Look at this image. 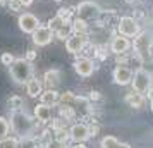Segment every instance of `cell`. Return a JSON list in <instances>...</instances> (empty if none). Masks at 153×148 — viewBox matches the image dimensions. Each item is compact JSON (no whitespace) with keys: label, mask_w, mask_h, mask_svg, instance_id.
<instances>
[{"label":"cell","mask_w":153,"mask_h":148,"mask_svg":"<svg viewBox=\"0 0 153 148\" xmlns=\"http://www.w3.org/2000/svg\"><path fill=\"white\" fill-rule=\"evenodd\" d=\"M9 126L17 138H24V136H31L35 133L36 120L33 115L24 112L22 109H14L10 110V115H9Z\"/></svg>","instance_id":"1"},{"label":"cell","mask_w":153,"mask_h":148,"mask_svg":"<svg viewBox=\"0 0 153 148\" xmlns=\"http://www.w3.org/2000/svg\"><path fill=\"white\" fill-rule=\"evenodd\" d=\"M9 72L14 83L17 85H26L29 79L33 78V64L26 59H16L14 62L9 65Z\"/></svg>","instance_id":"2"},{"label":"cell","mask_w":153,"mask_h":148,"mask_svg":"<svg viewBox=\"0 0 153 148\" xmlns=\"http://www.w3.org/2000/svg\"><path fill=\"white\" fill-rule=\"evenodd\" d=\"M132 90L136 93L146 95L148 88L152 86V74L145 69H138L136 72H132V79H131Z\"/></svg>","instance_id":"3"},{"label":"cell","mask_w":153,"mask_h":148,"mask_svg":"<svg viewBox=\"0 0 153 148\" xmlns=\"http://www.w3.org/2000/svg\"><path fill=\"white\" fill-rule=\"evenodd\" d=\"M117 29H119V35H124L127 38H131V36H136L139 33V24L134 17L124 16V17H120V21L117 24Z\"/></svg>","instance_id":"4"},{"label":"cell","mask_w":153,"mask_h":148,"mask_svg":"<svg viewBox=\"0 0 153 148\" xmlns=\"http://www.w3.org/2000/svg\"><path fill=\"white\" fill-rule=\"evenodd\" d=\"M76 12H77V17H79V19L90 21V19H95V17L98 16L100 7H98L95 2H91V0H84V2H81V4H77Z\"/></svg>","instance_id":"5"},{"label":"cell","mask_w":153,"mask_h":148,"mask_svg":"<svg viewBox=\"0 0 153 148\" xmlns=\"http://www.w3.org/2000/svg\"><path fill=\"white\" fill-rule=\"evenodd\" d=\"M31 40H33V43H35L36 47H47L52 40H53V31L50 29V26H38V28L31 33Z\"/></svg>","instance_id":"6"},{"label":"cell","mask_w":153,"mask_h":148,"mask_svg":"<svg viewBox=\"0 0 153 148\" xmlns=\"http://www.w3.org/2000/svg\"><path fill=\"white\" fill-rule=\"evenodd\" d=\"M17 24H19V29H21L22 33L31 35V33L40 26V19H38L35 14H31V12H22V14L19 16V19H17Z\"/></svg>","instance_id":"7"},{"label":"cell","mask_w":153,"mask_h":148,"mask_svg":"<svg viewBox=\"0 0 153 148\" xmlns=\"http://www.w3.org/2000/svg\"><path fill=\"white\" fill-rule=\"evenodd\" d=\"M69 138L74 143H86L90 140V131H88V124L84 122H76L72 124L69 129Z\"/></svg>","instance_id":"8"},{"label":"cell","mask_w":153,"mask_h":148,"mask_svg":"<svg viewBox=\"0 0 153 148\" xmlns=\"http://www.w3.org/2000/svg\"><path fill=\"white\" fill-rule=\"evenodd\" d=\"M86 47V36L84 35H76V33H71L65 38V48L69 54L77 55L79 52H83V48Z\"/></svg>","instance_id":"9"},{"label":"cell","mask_w":153,"mask_h":148,"mask_svg":"<svg viewBox=\"0 0 153 148\" xmlns=\"http://www.w3.org/2000/svg\"><path fill=\"white\" fill-rule=\"evenodd\" d=\"M112 78L115 81V85L119 86H126V85H131V79H132V71L127 67V65H117L114 72H112Z\"/></svg>","instance_id":"10"},{"label":"cell","mask_w":153,"mask_h":148,"mask_svg":"<svg viewBox=\"0 0 153 148\" xmlns=\"http://www.w3.org/2000/svg\"><path fill=\"white\" fill-rule=\"evenodd\" d=\"M74 71L81 78H90L91 74L95 72V62L88 59V57H81L74 62Z\"/></svg>","instance_id":"11"},{"label":"cell","mask_w":153,"mask_h":148,"mask_svg":"<svg viewBox=\"0 0 153 148\" xmlns=\"http://www.w3.org/2000/svg\"><path fill=\"white\" fill-rule=\"evenodd\" d=\"M131 48V42H129V38L124 35H117L114 36V40L110 43V52L112 54H115V55H122V54H127Z\"/></svg>","instance_id":"12"},{"label":"cell","mask_w":153,"mask_h":148,"mask_svg":"<svg viewBox=\"0 0 153 148\" xmlns=\"http://www.w3.org/2000/svg\"><path fill=\"white\" fill-rule=\"evenodd\" d=\"M33 117H35L38 122H42V124H47V122H50V120H52V117H53V114H52V107L43 105V103H38V105L35 107Z\"/></svg>","instance_id":"13"},{"label":"cell","mask_w":153,"mask_h":148,"mask_svg":"<svg viewBox=\"0 0 153 148\" xmlns=\"http://www.w3.org/2000/svg\"><path fill=\"white\" fill-rule=\"evenodd\" d=\"M59 102H60V95H59L55 90H52V88L42 91V95H40V103H43V105L55 107Z\"/></svg>","instance_id":"14"},{"label":"cell","mask_w":153,"mask_h":148,"mask_svg":"<svg viewBox=\"0 0 153 148\" xmlns=\"http://www.w3.org/2000/svg\"><path fill=\"white\" fill-rule=\"evenodd\" d=\"M24 86H26V91H28L29 98H38V97L42 95V91H43L42 81H40V79H36V78H31Z\"/></svg>","instance_id":"15"},{"label":"cell","mask_w":153,"mask_h":148,"mask_svg":"<svg viewBox=\"0 0 153 148\" xmlns=\"http://www.w3.org/2000/svg\"><path fill=\"white\" fill-rule=\"evenodd\" d=\"M126 103L132 109H141V107L145 105V95H141V93H127L126 95Z\"/></svg>","instance_id":"16"},{"label":"cell","mask_w":153,"mask_h":148,"mask_svg":"<svg viewBox=\"0 0 153 148\" xmlns=\"http://www.w3.org/2000/svg\"><path fill=\"white\" fill-rule=\"evenodd\" d=\"M60 83V71L57 69H48L45 72V85L48 86V88H57Z\"/></svg>","instance_id":"17"},{"label":"cell","mask_w":153,"mask_h":148,"mask_svg":"<svg viewBox=\"0 0 153 148\" xmlns=\"http://www.w3.org/2000/svg\"><path fill=\"white\" fill-rule=\"evenodd\" d=\"M71 29H72V33H76V35H86V33H88V21L77 17V19L72 21Z\"/></svg>","instance_id":"18"},{"label":"cell","mask_w":153,"mask_h":148,"mask_svg":"<svg viewBox=\"0 0 153 148\" xmlns=\"http://www.w3.org/2000/svg\"><path fill=\"white\" fill-rule=\"evenodd\" d=\"M69 140L71 138H69V131H67V129H57V131H53V141H55V143L65 145Z\"/></svg>","instance_id":"19"},{"label":"cell","mask_w":153,"mask_h":148,"mask_svg":"<svg viewBox=\"0 0 153 148\" xmlns=\"http://www.w3.org/2000/svg\"><path fill=\"white\" fill-rule=\"evenodd\" d=\"M59 114H60V117H62V119H65L67 122L76 117V110H74L71 105H60V110H59Z\"/></svg>","instance_id":"20"},{"label":"cell","mask_w":153,"mask_h":148,"mask_svg":"<svg viewBox=\"0 0 153 148\" xmlns=\"http://www.w3.org/2000/svg\"><path fill=\"white\" fill-rule=\"evenodd\" d=\"M0 148H19V138L17 136H7L0 141Z\"/></svg>","instance_id":"21"},{"label":"cell","mask_w":153,"mask_h":148,"mask_svg":"<svg viewBox=\"0 0 153 148\" xmlns=\"http://www.w3.org/2000/svg\"><path fill=\"white\" fill-rule=\"evenodd\" d=\"M19 148H38V141L33 136H24L19 138Z\"/></svg>","instance_id":"22"},{"label":"cell","mask_w":153,"mask_h":148,"mask_svg":"<svg viewBox=\"0 0 153 148\" xmlns=\"http://www.w3.org/2000/svg\"><path fill=\"white\" fill-rule=\"evenodd\" d=\"M117 145H119V140L115 136H105L100 141V148H117Z\"/></svg>","instance_id":"23"},{"label":"cell","mask_w":153,"mask_h":148,"mask_svg":"<svg viewBox=\"0 0 153 148\" xmlns=\"http://www.w3.org/2000/svg\"><path fill=\"white\" fill-rule=\"evenodd\" d=\"M9 131H10L9 119H5V117H2V115H0V141L4 140V138H7V136H9Z\"/></svg>","instance_id":"24"},{"label":"cell","mask_w":153,"mask_h":148,"mask_svg":"<svg viewBox=\"0 0 153 148\" xmlns=\"http://www.w3.org/2000/svg\"><path fill=\"white\" fill-rule=\"evenodd\" d=\"M7 107L10 109V110H14V109H21L22 107V98L21 97H17V95L10 97V98L7 100Z\"/></svg>","instance_id":"25"},{"label":"cell","mask_w":153,"mask_h":148,"mask_svg":"<svg viewBox=\"0 0 153 148\" xmlns=\"http://www.w3.org/2000/svg\"><path fill=\"white\" fill-rule=\"evenodd\" d=\"M16 60V57L12 55V54H9V52H5V54H2V57H0V62L4 64V65H10V64Z\"/></svg>","instance_id":"26"},{"label":"cell","mask_w":153,"mask_h":148,"mask_svg":"<svg viewBox=\"0 0 153 148\" xmlns=\"http://www.w3.org/2000/svg\"><path fill=\"white\" fill-rule=\"evenodd\" d=\"M65 126H67V120L62 119V117H59V119L53 120V124H52V129H53V131H57V129H65Z\"/></svg>","instance_id":"27"},{"label":"cell","mask_w":153,"mask_h":148,"mask_svg":"<svg viewBox=\"0 0 153 148\" xmlns=\"http://www.w3.org/2000/svg\"><path fill=\"white\" fill-rule=\"evenodd\" d=\"M88 131H90V138H93V136H97L100 133V126H98L97 122H91L90 126H88Z\"/></svg>","instance_id":"28"},{"label":"cell","mask_w":153,"mask_h":148,"mask_svg":"<svg viewBox=\"0 0 153 148\" xmlns=\"http://www.w3.org/2000/svg\"><path fill=\"white\" fill-rule=\"evenodd\" d=\"M35 57H36V52H35V50H28V52H26V57H24V59L31 62V60H35Z\"/></svg>","instance_id":"29"},{"label":"cell","mask_w":153,"mask_h":148,"mask_svg":"<svg viewBox=\"0 0 153 148\" xmlns=\"http://www.w3.org/2000/svg\"><path fill=\"white\" fill-rule=\"evenodd\" d=\"M9 5H10L12 10H19V7H21V4H19L17 0H10V4H9Z\"/></svg>","instance_id":"30"},{"label":"cell","mask_w":153,"mask_h":148,"mask_svg":"<svg viewBox=\"0 0 153 148\" xmlns=\"http://www.w3.org/2000/svg\"><path fill=\"white\" fill-rule=\"evenodd\" d=\"M90 98L95 100V102H98V100H102V95H100V91H91Z\"/></svg>","instance_id":"31"},{"label":"cell","mask_w":153,"mask_h":148,"mask_svg":"<svg viewBox=\"0 0 153 148\" xmlns=\"http://www.w3.org/2000/svg\"><path fill=\"white\" fill-rule=\"evenodd\" d=\"M17 2H19L21 5H24V7H29V5L33 4V0H17Z\"/></svg>","instance_id":"32"},{"label":"cell","mask_w":153,"mask_h":148,"mask_svg":"<svg viewBox=\"0 0 153 148\" xmlns=\"http://www.w3.org/2000/svg\"><path fill=\"white\" fill-rule=\"evenodd\" d=\"M146 97L150 98V102L153 100V86H150V88H148V91H146Z\"/></svg>","instance_id":"33"},{"label":"cell","mask_w":153,"mask_h":148,"mask_svg":"<svg viewBox=\"0 0 153 148\" xmlns=\"http://www.w3.org/2000/svg\"><path fill=\"white\" fill-rule=\"evenodd\" d=\"M117 148H131V145H127V143H120V141H119Z\"/></svg>","instance_id":"34"},{"label":"cell","mask_w":153,"mask_h":148,"mask_svg":"<svg viewBox=\"0 0 153 148\" xmlns=\"http://www.w3.org/2000/svg\"><path fill=\"white\" fill-rule=\"evenodd\" d=\"M71 148H86V145L84 143H76L74 147H71Z\"/></svg>","instance_id":"35"},{"label":"cell","mask_w":153,"mask_h":148,"mask_svg":"<svg viewBox=\"0 0 153 148\" xmlns=\"http://www.w3.org/2000/svg\"><path fill=\"white\" fill-rule=\"evenodd\" d=\"M126 2H127V4H134V2H136V0H126Z\"/></svg>","instance_id":"36"},{"label":"cell","mask_w":153,"mask_h":148,"mask_svg":"<svg viewBox=\"0 0 153 148\" xmlns=\"http://www.w3.org/2000/svg\"><path fill=\"white\" fill-rule=\"evenodd\" d=\"M152 110H153V100H152Z\"/></svg>","instance_id":"37"},{"label":"cell","mask_w":153,"mask_h":148,"mask_svg":"<svg viewBox=\"0 0 153 148\" xmlns=\"http://www.w3.org/2000/svg\"><path fill=\"white\" fill-rule=\"evenodd\" d=\"M38 148H47V147H38Z\"/></svg>","instance_id":"38"},{"label":"cell","mask_w":153,"mask_h":148,"mask_svg":"<svg viewBox=\"0 0 153 148\" xmlns=\"http://www.w3.org/2000/svg\"><path fill=\"white\" fill-rule=\"evenodd\" d=\"M55 2H60V0H55Z\"/></svg>","instance_id":"39"},{"label":"cell","mask_w":153,"mask_h":148,"mask_svg":"<svg viewBox=\"0 0 153 148\" xmlns=\"http://www.w3.org/2000/svg\"><path fill=\"white\" fill-rule=\"evenodd\" d=\"M0 2H4V0H0Z\"/></svg>","instance_id":"40"}]
</instances>
